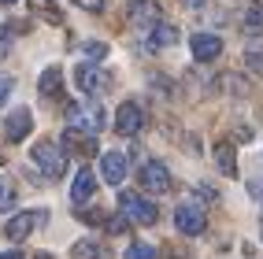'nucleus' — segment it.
Here are the masks:
<instances>
[{
    "instance_id": "obj_1",
    "label": "nucleus",
    "mask_w": 263,
    "mask_h": 259,
    "mask_svg": "<svg viewBox=\"0 0 263 259\" xmlns=\"http://www.w3.org/2000/svg\"><path fill=\"white\" fill-rule=\"evenodd\" d=\"M104 108H100V100H85V104H71L67 108V126H74V130H85V133H100L104 130Z\"/></svg>"
},
{
    "instance_id": "obj_2",
    "label": "nucleus",
    "mask_w": 263,
    "mask_h": 259,
    "mask_svg": "<svg viewBox=\"0 0 263 259\" xmlns=\"http://www.w3.org/2000/svg\"><path fill=\"white\" fill-rule=\"evenodd\" d=\"M119 211L126 215L130 222H137V226H152V222L160 218L156 204H148L145 196H137L134 189H119Z\"/></svg>"
},
{
    "instance_id": "obj_3",
    "label": "nucleus",
    "mask_w": 263,
    "mask_h": 259,
    "mask_svg": "<svg viewBox=\"0 0 263 259\" xmlns=\"http://www.w3.org/2000/svg\"><path fill=\"white\" fill-rule=\"evenodd\" d=\"M174 226H178L185 237L204 233V226H208V211H204V204H200V200H182L178 207H174Z\"/></svg>"
},
{
    "instance_id": "obj_4",
    "label": "nucleus",
    "mask_w": 263,
    "mask_h": 259,
    "mask_svg": "<svg viewBox=\"0 0 263 259\" xmlns=\"http://www.w3.org/2000/svg\"><path fill=\"white\" fill-rule=\"evenodd\" d=\"M30 160H33V167H37L45 178H52V182H56V178L63 174V167H67L63 152L52 145V141H37V145L30 148Z\"/></svg>"
},
{
    "instance_id": "obj_5",
    "label": "nucleus",
    "mask_w": 263,
    "mask_h": 259,
    "mask_svg": "<svg viewBox=\"0 0 263 259\" xmlns=\"http://www.w3.org/2000/svg\"><path fill=\"white\" fill-rule=\"evenodd\" d=\"M74 82H78V89H82L85 96H104V93L111 89V74L100 71V67H93V63L74 67Z\"/></svg>"
},
{
    "instance_id": "obj_6",
    "label": "nucleus",
    "mask_w": 263,
    "mask_h": 259,
    "mask_svg": "<svg viewBox=\"0 0 263 259\" xmlns=\"http://www.w3.org/2000/svg\"><path fill=\"white\" fill-rule=\"evenodd\" d=\"M115 130L122 137H137L145 130V111H141V104L137 100H122L119 104V111H115Z\"/></svg>"
},
{
    "instance_id": "obj_7",
    "label": "nucleus",
    "mask_w": 263,
    "mask_h": 259,
    "mask_svg": "<svg viewBox=\"0 0 263 259\" xmlns=\"http://www.w3.org/2000/svg\"><path fill=\"white\" fill-rule=\"evenodd\" d=\"M45 218H48V211H19V215H11V218L4 222V237L11 241V245H19V241H26L30 230L41 226Z\"/></svg>"
},
{
    "instance_id": "obj_8",
    "label": "nucleus",
    "mask_w": 263,
    "mask_h": 259,
    "mask_svg": "<svg viewBox=\"0 0 263 259\" xmlns=\"http://www.w3.org/2000/svg\"><path fill=\"white\" fill-rule=\"evenodd\" d=\"M141 189H148V193H156V196L171 193V170H167L160 160H148V163L141 167Z\"/></svg>"
},
{
    "instance_id": "obj_9",
    "label": "nucleus",
    "mask_w": 263,
    "mask_h": 259,
    "mask_svg": "<svg viewBox=\"0 0 263 259\" xmlns=\"http://www.w3.org/2000/svg\"><path fill=\"white\" fill-rule=\"evenodd\" d=\"M189 48H193V59H200V63H212V59L222 56V41L215 37V33H193Z\"/></svg>"
},
{
    "instance_id": "obj_10",
    "label": "nucleus",
    "mask_w": 263,
    "mask_h": 259,
    "mask_svg": "<svg viewBox=\"0 0 263 259\" xmlns=\"http://www.w3.org/2000/svg\"><path fill=\"white\" fill-rule=\"evenodd\" d=\"M126 170H130V163H126L122 152H104L100 155V174H104L108 185H122L126 182Z\"/></svg>"
},
{
    "instance_id": "obj_11",
    "label": "nucleus",
    "mask_w": 263,
    "mask_h": 259,
    "mask_svg": "<svg viewBox=\"0 0 263 259\" xmlns=\"http://www.w3.org/2000/svg\"><path fill=\"white\" fill-rule=\"evenodd\" d=\"M30 126H33L30 111H26V108H15V111L8 115V123H4V137H8L11 145H19V141H26V137H30Z\"/></svg>"
},
{
    "instance_id": "obj_12",
    "label": "nucleus",
    "mask_w": 263,
    "mask_h": 259,
    "mask_svg": "<svg viewBox=\"0 0 263 259\" xmlns=\"http://www.w3.org/2000/svg\"><path fill=\"white\" fill-rule=\"evenodd\" d=\"M63 145L78 152V155H93L97 152V133H85V130H74V126H67L63 130Z\"/></svg>"
},
{
    "instance_id": "obj_13",
    "label": "nucleus",
    "mask_w": 263,
    "mask_h": 259,
    "mask_svg": "<svg viewBox=\"0 0 263 259\" xmlns=\"http://www.w3.org/2000/svg\"><path fill=\"white\" fill-rule=\"evenodd\" d=\"M71 259H111V252L100 245L97 237H82L71 245Z\"/></svg>"
},
{
    "instance_id": "obj_14",
    "label": "nucleus",
    "mask_w": 263,
    "mask_h": 259,
    "mask_svg": "<svg viewBox=\"0 0 263 259\" xmlns=\"http://www.w3.org/2000/svg\"><path fill=\"white\" fill-rule=\"evenodd\" d=\"M93 193H97V178H93L89 167H82L78 174H74V185H71V200H74V204H85Z\"/></svg>"
},
{
    "instance_id": "obj_15",
    "label": "nucleus",
    "mask_w": 263,
    "mask_h": 259,
    "mask_svg": "<svg viewBox=\"0 0 263 259\" xmlns=\"http://www.w3.org/2000/svg\"><path fill=\"white\" fill-rule=\"evenodd\" d=\"M215 163L226 178H237V155H234V145L230 141H219L215 145Z\"/></svg>"
},
{
    "instance_id": "obj_16",
    "label": "nucleus",
    "mask_w": 263,
    "mask_h": 259,
    "mask_svg": "<svg viewBox=\"0 0 263 259\" xmlns=\"http://www.w3.org/2000/svg\"><path fill=\"white\" fill-rule=\"evenodd\" d=\"M178 41V30H174L171 23H152L148 26V45L152 48H167V45H174Z\"/></svg>"
},
{
    "instance_id": "obj_17",
    "label": "nucleus",
    "mask_w": 263,
    "mask_h": 259,
    "mask_svg": "<svg viewBox=\"0 0 263 259\" xmlns=\"http://www.w3.org/2000/svg\"><path fill=\"white\" fill-rule=\"evenodd\" d=\"M241 30L249 37H263V4H249L241 15Z\"/></svg>"
},
{
    "instance_id": "obj_18",
    "label": "nucleus",
    "mask_w": 263,
    "mask_h": 259,
    "mask_svg": "<svg viewBox=\"0 0 263 259\" xmlns=\"http://www.w3.org/2000/svg\"><path fill=\"white\" fill-rule=\"evenodd\" d=\"M37 89H41V96H60L63 93V71L60 67H48V71L41 74V82H37Z\"/></svg>"
},
{
    "instance_id": "obj_19",
    "label": "nucleus",
    "mask_w": 263,
    "mask_h": 259,
    "mask_svg": "<svg viewBox=\"0 0 263 259\" xmlns=\"http://www.w3.org/2000/svg\"><path fill=\"white\" fill-rule=\"evenodd\" d=\"M30 11H33V15H41V19L52 23V26H60V23H63V11L56 8V0H30Z\"/></svg>"
},
{
    "instance_id": "obj_20",
    "label": "nucleus",
    "mask_w": 263,
    "mask_h": 259,
    "mask_svg": "<svg viewBox=\"0 0 263 259\" xmlns=\"http://www.w3.org/2000/svg\"><path fill=\"white\" fill-rule=\"evenodd\" d=\"M130 19L134 23H160V4H156V0H141V4L130 11Z\"/></svg>"
},
{
    "instance_id": "obj_21",
    "label": "nucleus",
    "mask_w": 263,
    "mask_h": 259,
    "mask_svg": "<svg viewBox=\"0 0 263 259\" xmlns=\"http://www.w3.org/2000/svg\"><path fill=\"white\" fill-rule=\"evenodd\" d=\"M15 200H19V189H15V182L0 174V215H4V211H11V207H15Z\"/></svg>"
},
{
    "instance_id": "obj_22",
    "label": "nucleus",
    "mask_w": 263,
    "mask_h": 259,
    "mask_svg": "<svg viewBox=\"0 0 263 259\" xmlns=\"http://www.w3.org/2000/svg\"><path fill=\"white\" fill-rule=\"evenodd\" d=\"M126 259H156V248L145 245V241H134V245L126 248Z\"/></svg>"
},
{
    "instance_id": "obj_23",
    "label": "nucleus",
    "mask_w": 263,
    "mask_h": 259,
    "mask_svg": "<svg viewBox=\"0 0 263 259\" xmlns=\"http://www.w3.org/2000/svg\"><path fill=\"white\" fill-rule=\"evenodd\" d=\"M245 67L256 71V74H263V48H249V52H245Z\"/></svg>"
},
{
    "instance_id": "obj_24",
    "label": "nucleus",
    "mask_w": 263,
    "mask_h": 259,
    "mask_svg": "<svg viewBox=\"0 0 263 259\" xmlns=\"http://www.w3.org/2000/svg\"><path fill=\"white\" fill-rule=\"evenodd\" d=\"M82 52H85L89 59H104V56H108V45H104V41H85Z\"/></svg>"
},
{
    "instance_id": "obj_25",
    "label": "nucleus",
    "mask_w": 263,
    "mask_h": 259,
    "mask_svg": "<svg viewBox=\"0 0 263 259\" xmlns=\"http://www.w3.org/2000/svg\"><path fill=\"white\" fill-rule=\"evenodd\" d=\"M11 89H15V82L8 78V74H0V108L8 104V96H11Z\"/></svg>"
},
{
    "instance_id": "obj_26",
    "label": "nucleus",
    "mask_w": 263,
    "mask_h": 259,
    "mask_svg": "<svg viewBox=\"0 0 263 259\" xmlns=\"http://www.w3.org/2000/svg\"><path fill=\"white\" fill-rule=\"evenodd\" d=\"M8 48H11V30H8V26H0V59L8 56Z\"/></svg>"
},
{
    "instance_id": "obj_27",
    "label": "nucleus",
    "mask_w": 263,
    "mask_h": 259,
    "mask_svg": "<svg viewBox=\"0 0 263 259\" xmlns=\"http://www.w3.org/2000/svg\"><path fill=\"white\" fill-rule=\"evenodd\" d=\"M78 218H82V222H89V226H97V222H104V211H100V207H97V211H82Z\"/></svg>"
},
{
    "instance_id": "obj_28",
    "label": "nucleus",
    "mask_w": 263,
    "mask_h": 259,
    "mask_svg": "<svg viewBox=\"0 0 263 259\" xmlns=\"http://www.w3.org/2000/svg\"><path fill=\"white\" fill-rule=\"evenodd\" d=\"M74 4H78L82 11H100V8H104V0H74Z\"/></svg>"
},
{
    "instance_id": "obj_29",
    "label": "nucleus",
    "mask_w": 263,
    "mask_h": 259,
    "mask_svg": "<svg viewBox=\"0 0 263 259\" xmlns=\"http://www.w3.org/2000/svg\"><path fill=\"white\" fill-rule=\"evenodd\" d=\"M245 259H263V252L256 245H245Z\"/></svg>"
},
{
    "instance_id": "obj_30",
    "label": "nucleus",
    "mask_w": 263,
    "mask_h": 259,
    "mask_svg": "<svg viewBox=\"0 0 263 259\" xmlns=\"http://www.w3.org/2000/svg\"><path fill=\"white\" fill-rule=\"evenodd\" d=\"M182 4H185L189 11H200V8H204V0H182Z\"/></svg>"
},
{
    "instance_id": "obj_31",
    "label": "nucleus",
    "mask_w": 263,
    "mask_h": 259,
    "mask_svg": "<svg viewBox=\"0 0 263 259\" xmlns=\"http://www.w3.org/2000/svg\"><path fill=\"white\" fill-rule=\"evenodd\" d=\"M0 259H23L19 252H0Z\"/></svg>"
},
{
    "instance_id": "obj_32",
    "label": "nucleus",
    "mask_w": 263,
    "mask_h": 259,
    "mask_svg": "<svg viewBox=\"0 0 263 259\" xmlns=\"http://www.w3.org/2000/svg\"><path fill=\"white\" fill-rule=\"evenodd\" d=\"M11 4H15V0H0V8H11Z\"/></svg>"
},
{
    "instance_id": "obj_33",
    "label": "nucleus",
    "mask_w": 263,
    "mask_h": 259,
    "mask_svg": "<svg viewBox=\"0 0 263 259\" xmlns=\"http://www.w3.org/2000/svg\"><path fill=\"white\" fill-rule=\"evenodd\" d=\"M37 259H52V255H37Z\"/></svg>"
},
{
    "instance_id": "obj_34",
    "label": "nucleus",
    "mask_w": 263,
    "mask_h": 259,
    "mask_svg": "<svg viewBox=\"0 0 263 259\" xmlns=\"http://www.w3.org/2000/svg\"><path fill=\"white\" fill-rule=\"evenodd\" d=\"M259 233H263V222H259Z\"/></svg>"
}]
</instances>
